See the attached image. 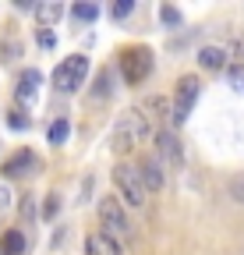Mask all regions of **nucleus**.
<instances>
[{
  "label": "nucleus",
  "mask_w": 244,
  "mask_h": 255,
  "mask_svg": "<svg viewBox=\"0 0 244 255\" xmlns=\"http://www.w3.org/2000/svg\"><path fill=\"white\" fill-rule=\"evenodd\" d=\"M99 223H103V234H110V238L120 241V245L135 238V227H131L124 206H120V199H113V195L99 199Z\"/></svg>",
  "instance_id": "7ed1b4c3"
},
{
  "label": "nucleus",
  "mask_w": 244,
  "mask_h": 255,
  "mask_svg": "<svg viewBox=\"0 0 244 255\" xmlns=\"http://www.w3.org/2000/svg\"><path fill=\"white\" fill-rule=\"evenodd\" d=\"M149 138H152V124H149L145 110H124L120 121H117V128H113V152L124 156L135 145L149 142Z\"/></svg>",
  "instance_id": "f257e3e1"
},
{
  "label": "nucleus",
  "mask_w": 244,
  "mask_h": 255,
  "mask_svg": "<svg viewBox=\"0 0 244 255\" xmlns=\"http://www.w3.org/2000/svg\"><path fill=\"white\" fill-rule=\"evenodd\" d=\"M120 71H124L128 85H138L152 75V50L149 46H128L120 53Z\"/></svg>",
  "instance_id": "39448f33"
},
{
  "label": "nucleus",
  "mask_w": 244,
  "mask_h": 255,
  "mask_svg": "<svg viewBox=\"0 0 244 255\" xmlns=\"http://www.w3.org/2000/svg\"><path fill=\"white\" fill-rule=\"evenodd\" d=\"M25 252V234L21 231H7L0 238V255H21Z\"/></svg>",
  "instance_id": "ddd939ff"
},
{
  "label": "nucleus",
  "mask_w": 244,
  "mask_h": 255,
  "mask_svg": "<svg viewBox=\"0 0 244 255\" xmlns=\"http://www.w3.org/2000/svg\"><path fill=\"white\" fill-rule=\"evenodd\" d=\"M85 252H88V255H124V245L113 241V238L103 234V231H96V234H88Z\"/></svg>",
  "instance_id": "9b49d317"
},
{
  "label": "nucleus",
  "mask_w": 244,
  "mask_h": 255,
  "mask_svg": "<svg viewBox=\"0 0 244 255\" xmlns=\"http://www.w3.org/2000/svg\"><path fill=\"white\" fill-rule=\"evenodd\" d=\"M135 11V0H117L113 4V18H128Z\"/></svg>",
  "instance_id": "6ab92c4d"
},
{
  "label": "nucleus",
  "mask_w": 244,
  "mask_h": 255,
  "mask_svg": "<svg viewBox=\"0 0 244 255\" xmlns=\"http://www.w3.org/2000/svg\"><path fill=\"white\" fill-rule=\"evenodd\" d=\"M113 92V78H110V71H99V78H96V89H92V96L96 100H103V96H110Z\"/></svg>",
  "instance_id": "f3484780"
},
{
  "label": "nucleus",
  "mask_w": 244,
  "mask_h": 255,
  "mask_svg": "<svg viewBox=\"0 0 244 255\" xmlns=\"http://www.w3.org/2000/svg\"><path fill=\"white\" fill-rule=\"evenodd\" d=\"M163 170H166V167L160 163V156H145V159H142L138 174H142L145 191H163V184H166V174H163Z\"/></svg>",
  "instance_id": "6e6552de"
},
{
  "label": "nucleus",
  "mask_w": 244,
  "mask_h": 255,
  "mask_svg": "<svg viewBox=\"0 0 244 255\" xmlns=\"http://www.w3.org/2000/svg\"><path fill=\"white\" fill-rule=\"evenodd\" d=\"M198 64L205 71H223L230 68V46H202L198 50Z\"/></svg>",
  "instance_id": "9d476101"
},
{
  "label": "nucleus",
  "mask_w": 244,
  "mask_h": 255,
  "mask_svg": "<svg viewBox=\"0 0 244 255\" xmlns=\"http://www.w3.org/2000/svg\"><path fill=\"white\" fill-rule=\"evenodd\" d=\"M57 209H60L57 195H46V202H43V216H46V220H53V216H57Z\"/></svg>",
  "instance_id": "412c9836"
},
{
  "label": "nucleus",
  "mask_w": 244,
  "mask_h": 255,
  "mask_svg": "<svg viewBox=\"0 0 244 255\" xmlns=\"http://www.w3.org/2000/svg\"><path fill=\"white\" fill-rule=\"evenodd\" d=\"M85 78H88V57L85 53L64 57L53 71V85L60 92H78V85H85Z\"/></svg>",
  "instance_id": "20e7f679"
},
{
  "label": "nucleus",
  "mask_w": 244,
  "mask_h": 255,
  "mask_svg": "<svg viewBox=\"0 0 244 255\" xmlns=\"http://www.w3.org/2000/svg\"><path fill=\"white\" fill-rule=\"evenodd\" d=\"M71 18H75V21H96V18H99V7H96V4H75V7H71Z\"/></svg>",
  "instance_id": "dca6fc26"
},
{
  "label": "nucleus",
  "mask_w": 244,
  "mask_h": 255,
  "mask_svg": "<svg viewBox=\"0 0 244 255\" xmlns=\"http://www.w3.org/2000/svg\"><path fill=\"white\" fill-rule=\"evenodd\" d=\"M39 46H43V50H53V46H57V36H53L50 28H39Z\"/></svg>",
  "instance_id": "4be33fe9"
},
{
  "label": "nucleus",
  "mask_w": 244,
  "mask_h": 255,
  "mask_svg": "<svg viewBox=\"0 0 244 255\" xmlns=\"http://www.w3.org/2000/svg\"><path fill=\"white\" fill-rule=\"evenodd\" d=\"M68 135H71V124H68L64 117H57V121L46 128V138H50V145H64V142H68Z\"/></svg>",
  "instance_id": "4468645a"
},
{
  "label": "nucleus",
  "mask_w": 244,
  "mask_h": 255,
  "mask_svg": "<svg viewBox=\"0 0 244 255\" xmlns=\"http://www.w3.org/2000/svg\"><path fill=\"white\" fill-rule=\"evenodd\" d=\"M156 149H160V163L166 167H173V170H180L184 167V149H180V142H177V135H170V131H156Z\"/></svg>",
  "instance_id": "0eeeda50"
},
{
  "label": "nucleus",
  "mask_w": 244,
  "mask_h": 255,
  "mask_svg": "<svg viewBox=\"0 0 244 255\" xmlns=\"http://www.w3.org/2000/svg\"><path fill=\"white\" fill-rule=\"evenodd\" d=\"M113 188H117V195L124 199L128 206H135V209H145V202H149V191H145V184H142V174H138V167H131V163H120L113 167Z\"/></svg>",
  "instance_id": "f03ea898"
},
{
  "label": "nucleus",
  "mask_w": 244,
  "mask_h": 255,
  "mask_svg": "<svg viewBox=\"0 0 244 255\" xmlns=\"http://www.w3.org/2000/svg\"><path fill=\"white\" fill-rule=\"evenodd\" d=\"M198 89H202V82L195 78V75H184L177 82V92H173V103H170V124H184L188 121V114H191V107H195V100H198Z\"/></svg>",
  "instance_id": "423d86ee"
},
{
  "label": "nucleus",
  "mask_w": 244,
  "mask_h": 255,
  "mask_svg": "<svg viewBox=\"0 0 244 255\" xmlns=\"http://www.w3.org/2000/svg\"><path fill=\"white\" fill-rule=\"evenodd\" d=\"M39 82H43V75H39L36 68L21 71V78H18V89H14L18 103H32V100H36V89H39Z\"/></svg>",
  "instance_id": "f8f14e48"
},
{
  "label": "nucleus",
  "mask_w": 244,
  "mask_h": 255,
  "mask_svg": "<svg viewBox=\"0 0 244 255\" xmlns=\"http://www.w3.org/2000/svg\"><path fill=\"white\" fill-rule=\"evenodd\" d=\"M60 14H64V7L60 4H36V18H39V25L46 28V25H53Z\"/></svg>",
  "instance_id": "2eb2a0df"
},
{
  "label": "nucleus",
  "mask_w": 244,
  "mask_h": 255,
  "mask_svg": "<svg viewBox=\"0 0 244 255\" xmlns=\"http://www.w3.org/2000/svg\"><path fill=\"white\" fill-rule=\"evenodd\" d=\"M7 128H14V131H25V128H28V117H25L21 110H14V114L7 117Z\"/></svg>",
  "instance_id": "aec40b11"
},
{
  "label": "nucleus",
  "mask_w": 244,
  "mask_h": 255,
  "mask_svg": "<svg viewBox=\"0 0 244 255\" xmlns=\"http://www.w3.org/2000/svg\"><path fill=\"white\" fill-rule=\"evenodd\" d=\"M160 18H163L166 25H180V21H184V18H180V11H177V7H170V4H163V7H160Z\"/></svg>",
  "instance_id": "a211bd4d"
},
{
  "label": "nucleus",
  "mask_w": 244,
  "mask_h": 255,
  "mask_svg": "<svg viewBox=\"0 0 244 255\" xmlns=\"http://www.w3.org/2000/svg\"><path fill=\"white\" fill-rule=\"evenodd\" d=\"M0 170H4V177H21V174H28V170H36V152H32V149H21V152H14V156H7Z\"/></svg>",
  "instance_id": "1a4fd4ad"
},
{
  "label": "nucleus",
  "mask_w": 244,
  "mask_h": 255,
  "mask_svg": "<svg viewBox=\"0 0 244 255\" xmlns=\"http://www.w3.org/2000/svg\"><path fill=\"white\" fill-rule=\"evenodd\" d=\"M234 199L244 202V181H234Z\"/></svg>",
  "instance_id": "5701e85b"
}]
</instances>
